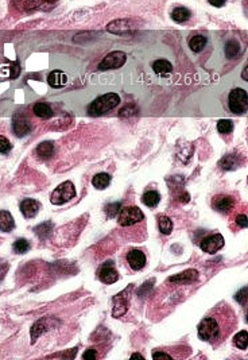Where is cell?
I'll list each match as a JSON object with an SVG mask.
<instances>
[{
	"label": "cell",
	"instance_id": "cell-1",
	"mask_svg": "<svg viewBox=\"0 0 248 360\" xmlns=\"http://www.w3.org/2000/svg\"><path fill=\"white\" fill-rule=\"evenodd\" d=\"M198 336L201 340L208 342H216L223 340V325L220 324L216 317L208 316L198 325Z\"/></svg>",
	"mask_w": 248,
	"mask_h": 360
},
{
	"label": "cell",
	"instance_id": "cell-2",
	"mask_svg": "<svg viewBox=\"0 0 248 360\" xmlns=\"http://www.w3.org/2000/svg\"><path fill=\"white\" fill-rule=\"evenodd\" d=\"M120 103V97L116 93H106V95L97 97L92 104L88 107L89 115L92 116H100L103 113L111 111L112 108L118 106Z\"/></svg>",
	"mask_w": 248,
	"mask_h": 360
},
{
	"label": "cell",
	"instance_id": "cell-3",
	"mask_svg": "<svg viewBox=\"0 0 248 360\" xmlns=\"http://www.w3.org/2000/svg\"><path fill=\"white\" fill-rule=\"evenodd\" d=\"M76 197V189H74V185L71 181H65L61 185H58L54 192L50 196V201L54 205H62L68 201H71V198Z\"/></svg>",
	"mask_w": 248,
	"mask_h": 360
},
{
	"label": "cell",
	"instance_id": "cell-4",
	"mask_svg": "<svg viewBox=\"0 0 248 360\" xmlns=\"http://www.w3.org/2000/svg\"><path fill=\"white\" fill-rule=\"evenodd\" d=\"M230 109L235 113H244L248 108V95L242 88L232 89L230 93Z\"/></svg>",
	"mask_w": 248,
	"mask_h": 360
},
{
	"label": "cell",
	"instance_id": "cell-5",
	"mask_svg": "<svg viewBox=\"0 0 248 360\" xmlns=\"http://www.w3.org/2000/svg\"><path fill=\"white\" fill-rule=\"evenodd\" d=\"M144 218V215L138 207H124L119 212V224L122 227H130L139 223Z\"/></svg>",
	"mask_w": 248,
	"mask_h": 360
},
{
	"label": "cell",
	"instance_id": "cell-6",
	"mask_svg": "<svg viewBox=\"0 0 248 360\" xmlns=\"http://www.w3.org/2000/svg\"><path fill=\"white\" fill-rule=\"evenodd\" d=\"M127 55L123 52H112L106 54V58L103 59L99 65V71H109V69H118L125 64Z\"/></svg>",
	"mask_w": 248,
	"mask_h": 360
},
{
	"label": "cell",
	"instance_id": "cell-7",
	"mask_svg": "<svg viewBox=\"0 0 248 360\" xmlns=\"http://www.w3.org/2000/svg\"><path fill=\"white\" fill-rule=\"evenodd\" d=\"M223 246H224V237H223L221 234L211 235V236L205 237V239L200 243L201 250H202L204 252H208V254H214V252H217Z\"/></svg>",
	"mask_w": 248,
	"mask_h": 360
},
{
	"label": "cell",
	"instance_id": "cell-8",
	"mask_svg": "<svg viewBox=\"0 0 248 360\" xmlns=\"http://www.w3.org/2000/svg\"><path fill=\"white\" fill-rule=\"evenodd\" d=\"M99 279L101 282H104L106 285H111L113 282H116L119 279V272L116 270V267L113 265L112 260H108L106 263H103V266L99 270Z\"/></svg>",
	"mask_w": 248,
	"mask_h": 360
},
{
	"label": "cell",
	"instance_id": "cell-9",
	"mask_svg": "<svg viewBox=\"0 0 248 360\" xmlns=\"http://www.w3.org/2000/svg\"><path fill=\"white\" fill-rule=\"evenodd\" d=\"M213 208L217 211V212L221 213H228L233 208L235 205V198L230 197V196H225V195H219L214 196L212 201Z\"/></svg>",
	"mask_w": 248,
	"mask_h": 360
},
{
	"label": "cell",
	"instance_id": "cell-10",
	"mask_svg": "<svg viewBox=\"0 0 248 360\" xmlns=\"http://www.w3.org/2000/svg\"><path fill=\"white\" fill-rule=\"evenodd\" d=\"M12 130L15 132V135L22 138V136L30 134L31 123H30V120L27 118H24L22 115H18L12 120Z\"/></svg>",
	"mask_w": 248,
	"mask_h": 360
},
{
	"label": "cell",
	"instance_id": "cell-11",
	"mask_svg": "<svg viewBox=\"0 0 248 360\" xmlns=\"http://www.w3.org/2000/svg\"><path fill=\"white\" fill-rule=\"evenodd\" d=\"M127 262L132 270H142L143 267L146 266V255L142 252L141 250H131L130 252L127 254Z\"/></svg>",
	"mask_w": 248,
	"mask_h": 360
},
{
	"label": "cell",
	"instance_id": "cell-12",
	"mask_svg": "<svg viewBox=\"0 0 248 360\" xmlns=\"http://www.w3.org/2000/svg\"><path fill=\"white\" fill-rule=\"evenodd\" d=\"M198 278V271L195 269H190V270H185V271L179 272L177 275H173L169 278V282L177 285H185L189 284L192 281H195Z\"/></svg>",
	"mask_w": 248,
	"mask_h": 360
},
{
	"label": "cell",
	"instance_id": "cell-13",
	"mask_svg": "<svg viewBox=\"0 0 248 360\" xmlns=\"http://www.w3.org/2000/svg\"><path fill=\"white\" fill-rule=\"evenodd\" d=\"M39 211V204L34 198H26L20 202V212L26 218L35 217Z\"/></svg>",
	"mask_w": 248,
	"mask_h": 360
},
{
	"label": "cell",
	"instance_id": "cell-14",
	"mask_svg": "<svg viewBox=\"0 0 248 360\" xmlns=\"http://www.w3.org/2000/svg\"><path fill=\"white\" fill-rule=\"evenodd\" d=\"M48 83L50 87L53 88H59V87H64L68 83V77L64 72L61 71H53L48 77Z\"/></svg>",
	"mask_w": 248,
	"mask_h": 360
},
{
	"label": "cell",
	"instance_id": "cell-15",
	"mask_svg": "<svg viewBox=\"0 0 248 360\" xmlns=\"http://www.w3.org/2000/svg\"><path fill=\"white\" fill-rule=\"evenodd\" d=\"M15 228V220L8 211H0V231L10 232Z\"/></svg>",
	"mask_w": 248,
	"mask_h": 360
},
{
	"label": "cell",
	"instance_id": "cell-16",
	"mask_svg": "<svg viewBox=\"0 0 248 360\" xmlns=\"http://www.w3.org/2000/svg\"><path fill=\"white\" fill-rule=\"evenodd\" d=\"M153 69L159 76H167L173 72V65L167 59H157L153 64Z\"/></svg>",
	"mask_w": 248,
	"mask_h": 360
},
{
	"label": "cell",
	"instance_id": "cell-17",
	"mask_svg": "<svg viewBox=\"0 0 248 360\" xmlns=\"http://www.w3.org/2000/svg\"><path fill=\"white\" fill-rule=\"evenodd\" d=\"M33 111H34V113H35L38 118L48 119L50 116H53V109L46 103H36V104H34Z\"/></svg>",
	"mask_w": 248,
	"mask_h": 360
},
{
	"label": "cell",
	"instance_id": "cell-18",
	"mask_svg": "<svg viewBox=\"0 0 248 360\" xmlns=\"http://www.w3.org/2000/svg\"><path fill=\"white\" fill-rule=\"evenodd\" d=\"M142 201H143V204H144V205H147V207H150V208L157 207L160 201L159 192H157V190H148V192H146V193L143 195Z\"/></svg>",
	"mask_w": 248,
	"mask_h": 360
},
{
	"label": "cell",
	"instance_id": "cell-19",
	"mask_svg": "<svg viewBox=\"0 0 248 360\" xmlns=\"http://www.w3.org/2000/svg\"><path fill=\"white\" fill-rule=\"evenodd\" d=\"M92 183H93V186H95L96 189H106V188L109 186V183H111V176L106 174V173H99V174H96L95 177H93Z\"/></svg>",
	"mask_w": 248,
	"mask_h": 360
},
{
	"label": "cell",
	"instance_id": "cell-20",
	"mask_svg": "<svg viewBox=\"0 0 248 360\" xmlns=\"http://www.w3.org/2000/svg\"><path fill=\"white\" fill-rule=\"evenodd\" d=\"M190 18V11L185 7H177L172 11V19L178 23H183Z\"/></svg>",
	"mask_w": 248,
	"mask_h": 360
},
{
	"label": "cell",
	"instance_id": "cell-21",
	"mask_svg": "<svg viewBox=\"0 0 248 360\" xmlns=\"http://www.w3.org/2000/svg\"><path fill=\"white\" fill-rule=\"evenodd\" d=\"M207 38L204 36H195L189 42L190 49L195 52V53H200L202 49L207 46Z\"/></svg>",
	"mask_w": 248,
	"mask_h": 360
},
{
	"label": "cell",
	"instance_id": "cell-22",
	"mask_svg": "<svg viewBox=\"0 0 248 360\" xmlns=\"http://www.w3.org/2000/svg\"><path fill=\"white\" fill-rule=\"evenodd\" d=\"M36 154L41 158H50L54 154V146L52 142H42L38 147H36Z\"/></svg>",
	"mask_w": 248,
	"mask_h": 360
},
{
	"label": "cell",
	"instance_id": "cell-23",
	"mask_svg": "<svg viewBox=\"0 0 248 360\" xmlns=\"http://www.w3.org/2000/svg\"><path fill=\"white\" fill-rule=\"evenodd\" d=\"M12 248H14V251H15L17 254H24V252H27L30 250V242L27 239L20 237V239H17V240L14 242Z\"/></svg>",
	"mask_w": 248,
	"mask_h": 360
},
{
	"label": "cell",
	"instance_id": "cell-24",
	"mask_svg": "<svg viewBox=\"0 0 248 360\" xmlns=\"http://www.w3.org/2000/svg\"><path fill=\"white\" fill-rule=\"evenodd\" d=\"M240 53V43L236 41H230L225 45V54L228 58H235Z\"/></svg>",
	"mask_w": 248,
	"mask_h": 360
},
{
	"label": "cell",
	"instance_id": "cell-25",
	"mask_svg": "<svg viewBox=\"0 0 248 360\" xmlns=\"http://www.w3.org/2000/svg\"><path fill=\"white\" fill-rule=\"evenodd\" d=\"M233 342L239 349H247L248 344V333L247 331H240L233 337Z\"/></svg>",
	"mask_w": 248,
	"mask_h": 360
},
{
	"label": "cell",
	"instance_id": "cell-26",
	"mask_svg": "<svg viewBox=\"0 0 248 360\" xmlns=\"http://www.w3.org/2000/svg\"><path fill=\"white\" fill-rule=\"evenodd\" d=\"M158 227L163 235H169L173 230V221L167 216H160L158 220Z\"/></svg>",
	"mask_w": 248,
	"mask_h": 360
},
{
	"label": "cell",
	"instance_id": "cell-27",
	"mask_svg": "<svg viewBox=\"0 0 248 360\" xmlns=\"http://www.w3.org/2000/svg\"><path fill=\"white\" fill-rule=\"evenodd\" d=\"M43 321H45V320H41V321H38V323H35V324L33 325V328H31V337H33V342H35L36 339L41 336L43 332L46 331V326L43 325Z\"/></svg>",
	"mask_w": 248,
	"mask_h": 360
},
{
	"label": "cell",
	"instance_id": "cell-28",
	"mask_svg": "<svg viewBox=\"0 0 248 360\" xmlns=\"http://www.w3.org/2000/svg\"><path fill=\"white\" fill-rule=\"evenodd\" d=\"M120 209H122V204L120 202H109V204H106V216L109 218L115 217V216H118V213L120 212Z\"/></svg>",
	"mask_w": 248,
	"mask_h": 360
},
{
	"label": "cell",
	"instance_id": "cell-29",
	"mask_svg": "<svg viewBox=\"0 0 248 360\" xmlns=\"http://www.w3.org/2000/svg\"><path fill=\"white\" fill-rule=\"evenodd\" d=\"M217 130L221 134H230V131L233 130V123L230 119H221L217 123Z\"/></svg>",
	"mask_w": 248,
	"mask_h": 360
},
{
	"label": "cell",
	"instance_id": "cell-30",
	"mask_svg": "<svg viewBox=\"0 0 248 360\" xmlns=\"http://www.w3.org/2000/svg\"><path fill=\"white\" fill-rule=\"evenodd\" d=\"M235 165H236V161H235V155H230V154L225 155L224 158L220 161V166H221L223 169H225V170H230V169H233V167H235Z\"/></svg>",
	"mask_w": 248,
	"mask_h": 360
},
{
	"label": "cell",
	"instance_id": "cell-31",
	"mask_svg": "<svg viewBox=\"0 0 248 360\" xmlns=\"http://www.w3.org/2000/svg\"><path fill=\"white\" fill-rule=\"evenodd\" d=\"M52 227H53V224H52V223H49V221H46V223H43V224H41V225H38V227L35 228L36 235H38V236H41L42 239H45V237L49 235V232H50V230H52Z\"/></svg>",
	"mask_w": 248,
	"mask_h": 360
},
{
	"label": "cell",
	"instance_id": "cell-32",
	"mask_svg": "<svg viewBox=\"0 0 248 360\" xmlns=\"http://www.w3.org/2000/svg\"><path fill=\"white\" fill-rule=\"evenodd\" d=\"M11 147H12L11 142L7 139L6 136L0 135V153L1 154L10 153V151H11Z\"/></svg>",
	"mask_w": 248,
	"mask_h": 360
},
{
	"label": "cell",
	"instance_id": "cell-33",
	"mask_svg": "<svg viewBox=\"0 0 248 360\" xmlns=\"http://www.w3.org/2000/svg\"><path fill=\"white\" fill-rule=\"evenodd\" d=\"M235 300H236L240 305H246L247 304V286H244L243 289H240L235 295Z\"/></svg>",
	"mask_w": 248,
	"mask_h": 360
},
{
	"label": "cell",
	"instance_id": "cell-34",
	"mask_svg": "<svg viewBox=\"0 0 248 360\" xmlns=\"http://www.w3.org/2000/svg\"><path fill=\"white\" fill-rule=\"evenodd\" d=\"M236 224L240 228H246L247 227V216L246 215H239L236 217Z\"/></svg>",
	"mask_w": 248,
	"mask_h": 360
},
{
	"label": "cell",
	"instance_id": "cell-35",
	"mask_svg": "<svg viewBox=\"0 0 248 360\" xmlns=\"http://www.w3.org/2000/svg\"><path fill=\"white\" fill-rule=\"evenodd\" d=\"M83 358H84V359H87V360H88V359H96V358H97L96 349H93V348L87 349V351L84 352Z\"/></svg>",
	"mask_w": 248,
	"mask_h": 360
},
{
	"label": "cell",
	"instance_id": "cell-36",
	"mask_svg": "<svg viewBox=\"0 0 248 360\" xmlns=\"http://www.w3.org/2000/svg\"><path fill=\"white\" fill-rule=\"evenodd\" d=\"M153 359H172V356L165 352H154Z\"/></svg>",
	"mask_w": 248,
	"mask_h": 360
},
{
	"label": "cell",
	"instance_id": "cell-37",
	"mask_svg": "<svg viewBox=\"0 0 248 360\" xmlns=\"http://www.w3.org/2000/svg\"><path fill=\"white\" fill-rule=\"evenodd\" d=\"M208 1H209V3L214 7H223L225 4V1H227V0H208Z\"/></svg>",
	"mask_w": 248,
	"mask_h": 360
},
{
	"label": "cell",
	"instance_id": "cell-38",
	"mask_svg": "<svg viewBox=\"0 0 248 360\" xmlns=\"http://www.w3.org/2000/svg\"><path fill=\"white\" fill-rule=\"evenodd\" d=\"M131 358H132V359H135V358H138V359H143V355L134 354V355H131Z\"/></svg>",
	"mask_w": 248,
	"mask_h": 360
},
{
	"label": "cell",
	"instance_id": "cell-39",
	"mask_svg": "<svg viewBox=\"0 0 248 360\" xmlns=\"http://www.w3.org/2000/svg\"><path fill=\"white\" fill-rule=\"evenodd\" d=\"M244 80H247V68L244 69Z\"/></svg>",
	"mask_w": 248,
	"mask_h": 360
}]
</instances>
